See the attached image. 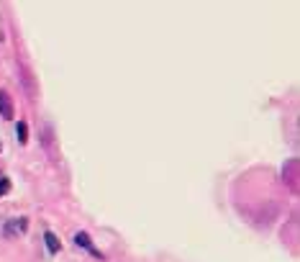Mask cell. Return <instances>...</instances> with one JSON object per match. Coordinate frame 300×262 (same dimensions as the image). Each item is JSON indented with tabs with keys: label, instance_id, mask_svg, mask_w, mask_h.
I'll return each instance as SVG.
<instances>
[{
	"label": "cell",
	"instance_id": "6da1fadb",
	"mask_svg": "<svg viewBox=\"0 0 300 262\" xmlns=\"http://www.w3.org/2000/svg\"><path fill=\"white\" fill-rule=\"evenodd\" d=\"M0 116L3 119H13L16 111H13V98L8 90H0Z\"/></svg>",
	"mask_w": 300,
	"mask_h": 262
},
{
	"label": "cell",
	"instance_id": "7a4b0ae2",
	"mask_svg": "<svg viewBox=\"0 0 300 262\" xmlns=\"http://www.w3.org/2000/svg\"><path fill=\"white\" fill-rule=\"evenodd\" d=\"M283 175L287 177L290 188H293V191H298V159H290V162H287V167H285Z\"/></svg>",
	"mask_w": 300,
	"mask_h": 262
},
{
	"label": "cell",
	"instance_id": "3957f363",
	"mask_svg": "<svg viewBox=\"0 0 300 262\" xmlns=\"http://www.w3.org/2000/svg\"><path fill=\"white\" fill-rule=\"evenodd\" d=\"M44 242H47V247H49L51 255H57V252H59V239H57V234L47 231V234H44Z\"/></svg>",
	"mask_w": 300,
	"mask_h": 262
},
{
	"label": "cell",
	"instance_id": "277c9868",
	"mask_svg": "<svg viewBox=\"0 0 300 262\" xmlns=\"http://www.w3.org/2000/svg\"><path fill=\"white\" fill-rule=\"evenodd\" d=\"M75 245H77V247H85V249H93V242H90V237H87L85 231L75 234Z\"/></svg>",
	"mask_w": 300,
	"mask_h": 262
},
{
	"label": "cell",
	"instance_id": "5b68a950",
	"mask_svg": "<svg viewBox=\"0 0 300 262\" xmlns=\"http://www.w3.org/2000/svg\"><path fill=\"white\" fill-rule=\"evenodd\" d=\"M16 137H18V141H21V144L29 141V129H26V123H23V121L16 126Z\"/></svg>",
	"mask_w": 300,
	"mask_h": 262
},
{
	"label": "cell",
	"instance_id": "8992f818",
	"mask_svg": "<svg viewBox=\"0 0 300 262\" xmlns=\"http://www.w3.org/2000/svg\"><path fill=\"white\" fill-rule=\"evenodd\" d=\"M8 191H11V180H3V177H0V195H5Z\"/></svg>",
	"mask_w": 300,
	"mask_h": 262
}]
</instances>
